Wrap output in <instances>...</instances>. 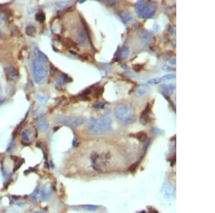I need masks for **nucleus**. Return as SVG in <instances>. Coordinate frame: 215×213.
<instances>
[{
    "mask_svg": "<svg viewBox=\"0 0 215 213\" xmlns=\"http://www.w3.org/2000/svg\"><path fill=\"white\" fill-rule=\"evenodd\" d=\"M111 119L107 116L92 118L88 123V130L91 134H103L111 130Z\"/></svg>",
    "mask_w": 215,
    "mask_h": 213,
    "instance_id": "nucleus-1",
    "label": "nucleus"
},
{
    "mask_svg": "<svg viewBox=\"0 0 215 213\" xmlns=\"http://www.w3.org/2000/svg\"><path fill=\"white\" fill-rule=\"evenodd\" d=\"M115 117L123 124H130L136 120V112L132 105L121 103L117 105L115 110Z\"/></svg>",
    "mask_w": 215,
    "mask_h": 213,
    "instance_id": "nucleus-2",
    "label": "nucleus"
},
{
    "mask_svg": "<svg viewBox=\"0 0 215 213\" xmlns=\"http://www.w3.org/2000/svg\"><path fill=\"white\" fill-rule=\"evenodd\" d=\"M135 10L140 17L148 19L154 16L156 10V3L154 1H138L135 5Z\"/></svg>",
    "mask_w": 215,
    "mask_h": 213,
    "instance_id": "nucleus-3",
    "label": "nucleus"
},
{
    "mask_svg": "<svg viewBox=\"0 0 215 213\" xmlns=\"http://www.w3.org/2000/svg\"><path fill=\"white\" fill-rule=\"evenodd\" d=\"M32 68L33 78L34 81L37 84H43L46 82L47 76V69L45 63L40 60H33L32 64Z\"/></svg>",
    "mask_w": 215,
    "mask_h": 213,
    "instance_id": "nucleus-4",
    "label": "nucleus"
},
{
    "mask_svg": "<svg viewBox=\"0 0 215 213\" xmlns=\"http://www.w3.org/2000/svg\"><path fill=\"white\" fill-rule=\"evenodd\" d=\"M109 157V154H92L91 162H92V166L94 170L100 172L106 169L108 165Z\"/></svg>",
    "mask_w": 215,
    "mask_h": 213,
    "instance_id": "nucleus-5",
    "label": "nucleus"
},
{
    "mask_svg": "<svg viewBox=\"0 0 215 213\" xmlns=\"http://www.w3.org/2000/svg\"><path fill=\"white\" fill-rule=\"evenodd\" d=\"M4 73H5L6 79L9 82H13L17 80L19 78V72L14 67V66H7L4 68Z\"/></svg>",
    "mask_w": 215,
    "mask_h": 213,
    "instance_id": "nucleus-6",
    "label": "nucleus"
},
{
    "mask_svg": "<svg viewBox=\"0 0 215 213\" xmlns=\"http://www.w3.org/2000/svg\"><path fill=\"white\" fill-rule=\"evenodd\" d=\"M161 193L166 199H171L174 196V189L170 184L165 183L161 187Z\"/></svg>",
    "mask_w": 215,
    "mask_h": 213,
    "instance_id": "nucleus-7",
    "label": "nucleus"
},
{
    "mask_svg": "<svg viewBox=\"0 0 215 213\" xmlns=\"http://www.w3.org/2000/svg\"><path fill=\"white\" fill-rule=\"evenodd\" d=\"M52 187L50 185H45L43 187L42 190L40 191V195L41 197L42 200L46 201L50 197L51 194H52Z\"/></svg>",
    "mask_w": 215,
    "mask_h": 213,
    "instance_id": "nucleus-8",
    "label": "nucleus"
},
{
    "mask_svg": "<svg viewBox=\"0 0 215 213\" xmlns=\"http://www.w3.org/2000/svg\"><path fill=\"white\" fill-rule=\"evenodd\" d=\"M138 36L146 44H149L152 40V36L149 32L146 30H140L138 31Z\"/></svg>",
    "mask_w": 215,
    "mask_h": 213,
    "instance_id": "nucleus-9",
    "label": "nucleus"
},
{
    "mask_svg": "<svg viewBox=\"0 0 215 213\" xmlns=\"http://www.w3.org/2000/svg\"><path fill=\"white\" fill-rule=\"evenodd\" d=\"M150 111H151V107H150V103H148L146 105L144 111L141 113V116H140V122L142 123L143 125L147 124L149 120V117H148V114H149Z\"/></svg>",
    "mask_w": 215,
    "mask_h": 213,
    "instance_id": "nucleus-10",
    "label": "nucleus"
},
{
    "mask_svg": "<svg viewBox=\"0 0 215 213\" xmlns=\"http://www.w3.org/2000/svg\"><path fill=\"white\" fill-rule=\"evenodd\" d=\"M119 16L121 17V20L124 22L125 24L128 23L129 22L132 20L133 19V15L131 12L128 11H121L119 12Z\"/></svg>",
    "mask_w": 215,
    "mask_h": 213,
    "instance_id": "nucleus-11",
    "label": "nucleus"
},
{
    "mask_svg": "<svg viewBox=\"0 0 215 213\" xmlns=\"http://www.w3.org/2000/svg\"><path fill=\"white\" fill-rule=\"evenodd\" d=\"M71 78H69L65 74H63V75H60V76H59L57 78L56 81H55V83H56L57 86H62L63 85H64L65 83L71 82Z\"/></svg>",
    "mask_w": 215,
    "mask_h": 213,
    "instance_id": "nucleus-12",
    "label": "nucleus"
},
{
    "mask_svg": "<svg viewBox=\"0 0 215 213\" xmlns=\"http://www.w3.org/2000/svg\"><path fill=\"white\" fill-rule=\"evenodd\" d=\"M176 87L175 85L173 84H168V85H162L161 86V90L163 92V93H166V94H172L174 91L175 90Z\"/></svg>",
    "mask_w": 215,
    "mask_h": 213,
    "instance_id": "nucleus-13",
    "label": "nucleus"
},
{
    "mask_svg": "<svg viewBox=\"0 0 215 213\" xmlns=\"http://www.w3.org/2000/svg\"><path fill=\"white\" fill-rule=\"evenodd\" d=\"M34 52H35V55H36V57H37V60H40V61L43 62V63H47L48 61V58L43 53V52L40 50L38 48H34Z\"/></svg>",
    "mask_w": 215,
    "mask_h": 213,
    "instance_id": "nucleus-14",
    "label": "nucleus"
},
{
    "mask_svg": "<svg viewBox=\"0 0 215 213\" xmlns=\"http://www.w3.org/2000/svg\"><path fill=\"white\" fill-rule=\"evenodd\" d=\"M37 127L41 131L44 132L48 128V124L47 121L45 118H42L37 122Z\"/></svg>",
    "mask_w": 215,
    "mask_h": 213,
    "instance_id": "nucleus-15",
    "label": "nucleus"
},
{
    "mask_svg": "<svg viewBox=\"0 0 215 213\" xmlns=\"http://www.w3.org/2000/svg\"><path fill=\"white\" fill-rule=\"evenodd\" d=\"M40 188L37 186L35 189H34V191L32 192V193L30 195V200L31 201V202L32 203H35L37 201V199H38L39 195H40Z\"/></svg>",
    "mask_w": 215,
    "mask_h": 213,
    "instance_id": "nucleus-16",
    "label": "nucleus"
},
{
    "mask_svg": "<svg viewBox=\"0 0 215 213\" xmlns=\"http://www.w3.org/2000/svg\"><path fill=\"white\" fill-rule=\"evenodd\" d=\"M148 91V86L145 85H142L139 86V87L136 89V90L135 91V94H136V96H143V95L146 94V93Z\"/></svg>",
    "mask_w": 215,
    "mask_h": 213,
    "instance_id": "nucleus-17",
    "label": "nucleus"
},
{
    "mask_svg": "<svg viewBox=\"0 0 215 213\" xmlns=\"http://www.w3.org/2000/svg\"><path fill=\"white\" fill-rule=\"evenodd\" d=\"M85 122V119L82 116H80V117L76 118L75 120H73V121L71 122L70 125L73 127H78V126H81L82 124H83Z\"/></svg>",
    "mask_w": 215,
    "mask_h": 213,
    "instance_id": "nucleus-18",
    "label": "nucleus"
},
{
    "mask_svg": "<svg viewBox=\"0 0 215 213\" xmlns=\"http://www.w3.org/2000/svg\"><path fill=\"white\" fill-rule=\"evenodd\" d=\"M25 32L30 37H34L36 34V28L32 25H28L25 29Z\"/></svg>",
    "mask_w": 215,
    "mask_h": 213,
    "instance_id": "nucleus-19",
    "label": "nucleus"
},
{
    "mask_svg": "<svg viewBox=\"0 0 215 213\" xmlns=\"http://www.w3.org/2000/svg\"><path fill=\"white\" fill-rule=\"evenodd\" d=\"M21 137H22V139L24 143H27L30 141V131L28 129H25L21 134Z\"/></svg>",
    "mask_w": 215,
    "mask_h": 213,
    "instance_id": "nucleus-20",
    "label": "nucleus"
},
{
    "mask_svg": "<svg viewBox=\"0 0 215 213\" xmlns=\"http://www.w3.org/2000/svg\"><path fill=\"white\" fill-rule=\"evenodd\" d=\"M45 19L46 16L44 12H39L35 15V19L40 23H43L45 21Z\"/></svg>",
    "mask_w": 215,
    "mask_h": 213,
    "instance_id": "nucleus-21",
    "label": "nucleus"
},
{
    "mask_svg": "<svg viewBox=\"0 0 215 213\" xmlns=\"http://www.w3.org/2000/svg\"><path fill=\"white\" fill-rule=\"evenodd\" d=\"M129 49L127 46H123L121 48V50H119V56L121 58H126L128 55Z\"/></svg>",
    "mask_w": 215,
    "mask_h": 213,
    "instance_id": "nucleus-22",
    "label": "nucleus"
},
{
    "mask_svg": "<svg viewBox=\"0 0 215 213\" xmlns=\"http://www.w3.org/2000/svg\"><path fill=\"white\" fill-rule=\"evenodd\" d=\"M78 40L80 45H84L86 42V36L83 32H80L78 36Z\"/></svg>",
    "mask_w": 215,
    "mask_h": 213,
    "instance_id": "nucleus-23",
    "label": "nucleus"
},
{
    "mask_svg": "<svg viewBox=\"0 0 215 213\" xmlns=\"http://www.w3.org/2000/svg\"><path fill=\"white\" fill-rule=\"evenodd\" d=\"M65 45L66 46H67L68 48H77V44L73 41L70 38H65Z\"/></svg>",
    "mask_w": 215,
    "mask_h": 213,
    "instance_id": "nucleus-24",
    "label": "nucleus"
},
{
    "mask_svg": "<svg viewBox=\"0 0 215 213\" xmlns=\"http://www.w3.org/2000/svg\"><path fill=\"white\" fill-rule=\"evenodd\" d=\"M136 138H137L138 140H139L141 142H144L147 139V134H146L145 132L142 131V132H139L136 135Z\"/></svg>",
    "mask_w": 215,
    "mask_h": 213,
    "instance_id": "nucleus-25",
    "label": "nucleus"
},
{
    "mask_svg": "<svg viewBox=\"0 0 215 213\" xmlns=\"http://www.w3.org/2000/svg\"><path fill=\"white\" fill-rule=\"evenodd\" d=\"M82 207L83 208L84 210L88 211H95L96 210H98V206L97 205H82Z\"/></svg>",
    "mask_w": 215,
    "mask_h": 213,
    "instance_id": "nucleus-26",
    "label": "nucleus"
},
{
    "mask_svg": "<svg viewBox=\"0 0 215 213\" xmlns=\"http://www.w3.org/2000/svg\"><path fill=\"white\" fill-rule=\"evenodd\" d=\"M174 78H176L175 74H168V75H163V77L160 78V80H161V81H168V80L174 79Z\"/></svg>",
    "mask_w": 215,
    "mask_h": 213,
    "instance_id": "nucleus-27",
    "label": "nucleus"
},
{
    "mask_svg": "<svg viewBox=\"0 0 215 213\" xmlns=\"http://www.w3.org/2000/svg\"><path fill=\"white\" fill-rule=\"evenodd\" d=\"M104 105H105L104 103L98 102V103H95L93 105V108H95V109H101V108H103Z\"/></svg>",
    "mask_w": 215,
    "mask_h": 213,
    "instance_id": "nucleus-28",
    "label": "nucleus"
},
{
    "mask_svg": "<svg viewBox=\"0 0 215 213\" xmlns=\"http://www.w3.org/2000/svg\"><path fill=\"white\" fill-rule=\"evenodd\" d=\"M161 83L160 78H153V79L149 80V81L147 82L148 84H152V85H155V84H157Z\"/></svg>",
    "mask_w": 215,
    "mask_h": 213,
    "instance_id": "nucleus-29",
    "label": "nucleus"
},
{
    "mask_svg": "<svg viewBox=\"0 0 215 213\" xmlns=\"http://www.w3.org/2000/svg\"><path fill=\"white\" fill-rule=\"evenodd\" d=\"M37 101H40V103H45L47 101V99L45 97V96H43L42 95H37Z\"/></svg>",
    "mask_w": 215,
    "mask_h": 213,
    "instance_id": "nucleus-30",
    "label": "nucleus"
},
{
    "mask_svg": "<svg viewBox=\"0 0 215 213\" xmlns=\"http://www.w3.org/2000/svg\"><path fill=\"white\" fill-rule=\"evenodd\" d=\"M133 68L136 71H140L142 70V68H144V65L141 64H136L135 65H133Z\"/></svg>",
    "mask_w": 215,
    "mask_h": 213,
    "instance_id": "nucleus-31",
    "label": "nucleus"
},
{
    "mask_svg": "<svg viewBox=\"0 0 215 213\" xmlns=\"http://www.w3.org/2000/svg\"><path fill=\"white\" fill-rule=\"evenodd\" d=\"M162 70H163V71H165V72H169V71H171L172 70V68H171L170 66L167 65H163V67H162Z\"/></svg>",
    "mask_w": 215,
    "mask_h": 213,
    "instance_id": "nucleus-32",
    "label": "nucleus"
},
{
    "mask_svg": "<svg viewBox=\"0 0 215 213\" xmlns=\"http://www.w3.org/2000/svg\"><path fill=\"white\" fill-rule=\"evenodd\" d=\"M138 164V163L137 162V163H136V164H133V165H132L131 167V168H130V171H131V172H134L135 171H136V169H137Z\"/></svg>",
    "mask_w": 215,
    "mask_h": 213,
    "instance_id": "nucleus-33",
    "label": "nucleus"
},
{
    "mask_svg": "<svg viewBox=\"0 0 215 213\" xmlns=\"http://www.w3.org/2000/svg\"><path fill=\"white\" fill-rule=\"evenodd\" d=\"M50 72H51V75H54L55 74V72H57V69L55 68L54 66H52V65H50Z\"/></svg>",
    "mask_w": 215,
    "mask_h": 213,
    "instance_id": "nucleus-34",
    "label": "nucleus"
},
{
    "mask_svg": "<svg viewBox=\"0 0 215 213\" xmlns=\"http://www.w3.org/2000/svg\"><path fill=\"white\" fill-rule=\"evenodd\" d=\"M13 144H14V143H13ZM12 144V143H10V145H9V146H8V148H7V152H11V151L12 150V149H13V146H14V145H13Z\"/></svg>",
    "mask_w": 215,
    "mask_h": 213,
    "instance_id": "nucleus-35",
    "label": "nucleus"
},
{
    "mask_svg": "<svg viewBox=\"0 0 215 213\" xmlns=\"http://www.w3.org/2000/svg\"><path fill=\"white\" fill-rule=\"evenodd\" d=\"M170 63L171 65H176V58L171 59V60H170Z\"/></svg>",
    "mask_w": 215,
    "mask_h": 213,
    "instance_id": "nucleus-36",
    "label": "nucleus"
},
{
    "mask_svg": "<svg viewBox=\"0 0 215 213\" xmlns=\"http://www.w3.org/2000/svg\"><path fill=\"white\" fill-rule=\"evenodd\" d=\"M33 213H46V212H45V211H43V210H36V211H34V212H33Z\"/></svg>",
    "mask_w": 215,
    "mask_h": 213,
    "instance_id": "nucleus-37",
    "label": "nucleus"
},
{
    "mask_svg": "<svg viewBox=\"0 0 215 213\" xmlns=\"http://www.w3.org/2000/svg\"><path fill=\"white\" fill-rule=\"evenodd\" d=\"M1 85H0V96H1Z\"/></svg>",
    "mask_w": 215,
    "mask_h": 213,
    "instance_id": "nucleus-38",
    "label": "nucleus"
},
{
    "mask_svg": "<svg viewBox=\"0 0 215 213\" xmlns=\"http://www.w3.org/2000/svg\"><path fill=\"white\" fill-rule=\"evenodd\" d=\"M1 14L0 13V23H1Z\"/></svg>",
    "mask_w": 215,
    "mask_h": 213,
    "instance_id": "nucleus-39",
    "label": "nucleus"
},
{
    "mask_svg": "<svg viewBox=\"0 0 215 213\" xmlns=\"http://www.w3.org/2000/svg\"><path fill=\"white\" fill-rule=\"evenodd\" d=\"M151 213H158V212H156V211H154V212H152Z\"/></svg>",
    "mask_w": 215,
    "mask_h": 213,
    "instance_id": "nucleus-40",
    "label": "nucleus"
},
{
    "mask_svg": "<svg viewBox=\"0 0 215 213\" xmlns=\"http://www.w3.org/2000/svg\"><path fill=\"white\" fill-rule=\"evenodd\" d=\"M141 213H146V212H141Z\"/></svg>",
    "mask_w": 215,
    "mask_h": 213,
    "instance_id": "nucleus-41",
    "label": "nucleus"
}]
</instances>
